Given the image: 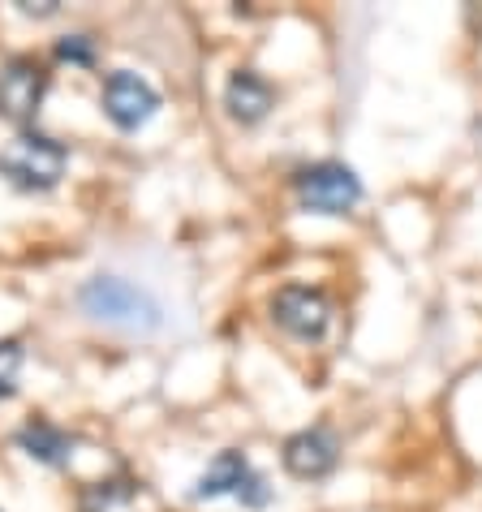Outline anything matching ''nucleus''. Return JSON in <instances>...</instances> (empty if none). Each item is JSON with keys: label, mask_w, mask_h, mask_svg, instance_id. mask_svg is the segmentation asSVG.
Returning <instances> with one entry per match:
<instances>
[{"label": "nucleus", "mask_w": 482, "mask_h": 512, "mask_svg": "<svg viewBox=\"0 0 482 512\" xmlns=\"http://www.w3.org/2000/svg\"><path fill=\"white\" fill-rule=\"evenodd\" d=\"M82 315L99 327L125 336H155L164 327V306L143 289V284L125 280V276H91L78 289Z\"/></svg>", "instance_id": "nucleus-1"}, {"label": "nucleus", "mask_w": 482, "mask_h": 512, "mask_svg": "<svg viewBox=\"0 0 482 512\" xmlns=\"http://www.w3.org/2000/svg\"><path fill=\"white\" fill-rule=\"evenodd\" d=\"M65 164H69V151L39 130H22L13 142L0 147V177L13 190H26V194L52 190L65 177Z\"/></svg>", "instance_id": "nucleus-2"}, {"label": "nucleus", "mask_w": 482, "mask_h": 512, "mask_svg": "<svg viewBox=\"0 0 482 512\" xmlns=\"http://www.w3.org/2000/svg\"><path fill=\"white\" fill-rule=\"evenodd\" d=\"M293 190H297V203L306 211H319V216H345L362 203V181L349 164H336V160H323V164H310L293 177Z\"/></svg>", "instance_id": "nucleus-3"}, {"label": "nucleus", "mask_w": 482, "mask_h": 512, "mask_svg": "<svg viewBox=\"0 0 482 512\" xmlns=\"http://www.w3.org/2000/svg\"><path fill=\"white\" fill-rule=\"evenodd\" d=\"M190 495L194 500H220V495H233V500L246 504V508L272 504V487H267V478L246 461V452H220V457L203 469V478L194 482Z\"/></svg>", "instance_id": "nucleus-4"}, {"label": "nucleus", "mask_w": 482, "mask_h": 512, "mask_svg": "<svg viewBox=\"0 0 482 512\" xmlns=\"http://www.w3.org/2000/svg\"><path fill=\"white\" fill-rule=\"evenodd\" d=\"M99 99H104L108 121L125 134L143 130L155 112H160V91H155L147 78L130 74V69H112V74L104 78V95Z\"/></svg>", "instance_id": "nucleus-5"}, {"label": "nucleus", "mask_w": 482, "mask_h": 512, "mask_svg": "<svg viewBox=\"0 0 482 512\" xmlns=\"http://www.w3.org/2000/svg\"><path fill=\"white\" fill-rule=\"evenodd\" d=\"M272 319L293 340H323L332 327V302H328V293L310 289V284H285L272 297Z\"/></svg>", "instance_id": "nucleus-6"}, {"label": "nucleus", "mask_w": 482, "mask_h": 512, "mask_svg": "<svg viewBox=\"0 0 482 512\" xmlns=\"http://www.w3.org/2000/svg\"><path fill=\"white\" fill-rule=\"evenodd\" d=\"M44 95H48V74L31 56H13V61L0 69V117L18 121V125L35 121Z\"/></svg>", "instance_id": "nucleus-7"}, {"label": "nucleus", "mask_w": 482, "mask_h": 512, "mask_svg": "<svg viewBox=\"0 0 482 512\" xmlns=\"http://www.w3.org/2000/svg\"><path fill=\"white\" fill-rule=\"evenodd\" d=\"M336 461H340V439L328 426H306V431L289 435V444H285V469L302 482L328 478Z\"/></svg>", "instance_id": "nucleus-8"}, {"label": "nucleus", "mask_w": 482, "mask_h": 512, "mask_svg": "<svg viewBox=\"0 0 482 512\" xmlns=\"http://www.w3.org/2000/svg\"><path fill=\"white\" fill-rule=\"evenodd\" d=\"M272 82L263 74H254V69H237L229 78V87H224V108H229V117L241 121V125H259L267 112H272Z\"/></svg>", "instance_id": "nucleus-9"}, {"label": "nucleus", "mask_w": 482, "mask_h": 512, "mask_svg": "<svg viewBox=\"0 0 482 512\" xmlns=\"http://www.w3.org/2000/svg\"><path fill=\"white\" fill-rule=\"evenodd\" d=\"M18 448L26 452V457H35V461H44V465H69V457H74V439H69L61 426H52L44 418H35V422H26L22 431H18Z\"/></svg>", "instance_id": "nucleus-10"}, {"label": "nucleus", "mask_w": 482, "mask_h": 512, "mask_svg": "<svg viewBox=\"0 0 482 512\" xmlns=\"http://www.w3.org/2000/svg\"><path fill=\"white\" fill-rule=\"evenodd\" d=\"M138 495V487L130 478H108V482H91L87 491H82V500H78V508L82 512H117V508H125Z\"/></svg>", "instance_id": "nucleus-11"}, {"label": "nucleus", "mask_w": 482, "mask_h": 512, "mask_svg": "<svg viewBox=\"0 0 482 512\" xmlns=\"http://www.w3.org/2000/svg\"><path fill=\"white\" fill-rule=\"evenodd\" d=\"M22 362H26V353H22V345H18V340H0V401L18 392Z\"/></svg>", "instance_id": "nucleus-12"}, {"label": "nucleus", "mask_w": 482, "mask_h": 512, "mask_svg": "<svg viewBox=\"0 0 482 512\" xmlns=\"http://www.w3.org/2000/svg\"><path fill=\"white\" fill-rule=\"evenodd\" d=\"M56 61H69V65H91L95 61V44L87 35H65L56 44Z\"/></svg>", "instance_id": "nucleus-13"}, {"label": "nucleus", "mask_w": 482, "mask_h": 512, "mask_svg": "<svg viewBox=\"0 0 482 512\" xmlns=\"http://www.w3.org/2000/svg\"><path fill=\"white\" fill-rule=\"evenodd\" d=\"M22 13H26V18H52V13H56V0H44V5H18Z\"/></svg>", "instance_id": "nucleus-14"}]
</instances>
